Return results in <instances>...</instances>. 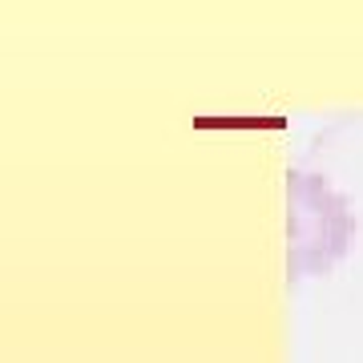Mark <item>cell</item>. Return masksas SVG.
Instances as JSON below:
<instances>
[{"label":"cell","mask_w":363,"mask_h":363,"mask_svg":"<svg viewBox=\"0 0 363 363\" xmlns=\"http://www.w3.org/2000/svg\"><path fill=\"white\" fill-rule=\"evenodd\" d=\"M286 198H291V279L327 271L347 250L355 226L347 198L335 194L323 174L307 169L286 174Z\"/></svg>","instance_id":"obj_1"}]
</instances>
